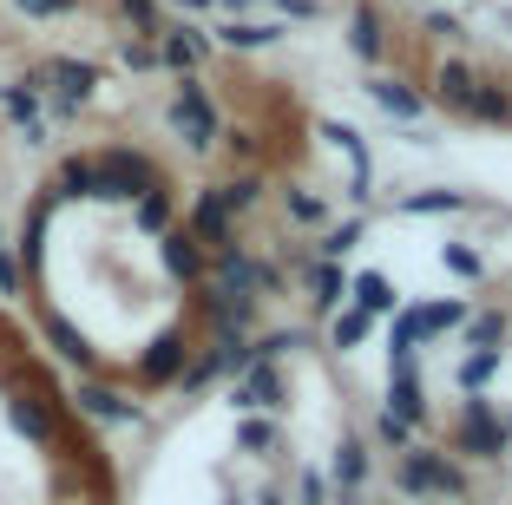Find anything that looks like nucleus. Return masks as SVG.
<instances>
[{
  "label": "nucleus",
  "instance_id": "nucleus-1",
  "mask_svg": "<svg viewBox=\"0 0 512 505\" xmlns=\"http://www.w3.org/2000/svg\"><path fill=\"white\" fill-rule=\"evenodd\" d=\"M394 492H401V499H453V505L473 499L460 460H453L447 446H427V440H414L401 460H394Z\"/></svg>",
  "mask_w": 512,
  "mask_h": 505
},
{
  "label": "nucleus",
  "instance_id": "nucleus-2",
  "mask_svg": "<svg viewBox=\"0 0 512 505\" xmlns=\"http://www.w3.org/2000/svg\"><path fill=\"white\" fill-rule=\"evenodd\" d=\"M447 453H453V460H486V466H499L512 453L506 414H499L486 394H467V401H460V414H453V427H447Z\"/></svg>",
  "mask_w": 512,
  "mask_h": 505
},
{
  "label": "nucleus",
  "instance_id": "nucleus-3",
  "mask_svg": "<svg viewBox=\"0 0 512 505\" xmlns=\"http://www.w3.org/2000/svg\"><path fill=\"white\" fill-rule=\"evenodd\" d=\"M165 125L178 132V145L191 151V158L217 151V138H224V112H217L211 86H204L197 73H184V79H178V92H171V105H165Z\"/></svg>",
  "mask_w": 512,
  "mask_h": 505
},
{
  "label": "nucleus",
  "instance_id": "nucleus-4",
  "mask_svg": "<svg viewBox=\"0 0 512 505\" xmlns=\"http://www.w3.org/2000/svg\"><path fill=\"white\" fill-rule=\"evenodd\" d=\"M158 184H165V171L132 145H106L92 158V204H138V197L158 191Z\"/></svg>",
  "mask_w": 512,
  "mask_h": 505
},
{
  "label": "nucleus",
  "instance_id": "nucleus-5",
  "mask_svg": "<svg viewBox=\"0 0 512 505\" xmlns=\"http://www.w3.org/2000/svg\"><path fill=\"white\" fill-rule=\"evenodd\" d=\"M27 86L53 105V119H79V105H92V92L106 86V73H99L92 60H66V53H53L46 66L27 73Z\"/></svg>",
  "mask_w": 512,
  "mask_h": 505
},
{
  "label": "nucleus",
  "instance_id": "nucleus-6",
  "mask_svg": "<svg viewBox=\"0 0 512 505\" xmlns=\"http://www.w3.org/2000/svg\"><path fill=\"white\" fill-rule=\"evenodd\" d=\"M7 420H14L20 440L53 446L60 440V394H46V387H7Z\"/></svg>",
  "mask_w": 512,
  "mask_h": 505
},
{
  "label": "nucleus",
  "instance_id": "nucleus-7",
  "mask_svg": "<svg viewBox=\"0 0 512 505\" xmlns=\"http://www.w3.org/2000/svg\"><path fill=\"white\" fill-rule=\"evenodd\" d=\"M289 407V387L276 361H250V368L230 381V414H283Z\"/></svg>",
  "mask_w": 512,
  "mask_h": 505
},
{
  "label": "nucleus",
  "instance_id": "nucleus-8",
  "mask_svg": "<svg viewBox=\"0 0 512 505\" xmlns=\"http://www.w3.org/2000/svg\"><path fill=\"white\" fill-rule=\"evenodd\" d=\"M368 473H375V446L362 440V433H342L335 440V460H329V499H342V505H355L362 499V486H368Z\"/></svg>",
  "mask_w": 512,
  "mask_h": 505
},
{
  "label": "nucleus",
  "instance_id": "nucleus-9",
  "mask_svg": "<svg viewBox=\"0 0 512 505\" xmlns=\"http://www.w3.org/2000/svg\"><path fill=\"white\" fill-rule=\"evenodd\" d=\"M316 132H322V138H329V145L348 158V204L368 210V197H375V158H368L362 132H355V125H342V119H322Z\"/></svg>",
  "mask_w": 512,
  "mask_h": 505
},
{
  "label": "nucleus",
  "instance_id": "nucleus-10",
  "mask_svg": "<svg viewBox=\"0 0 512 505\" xmlns=\"http://www.w3.org/2000/svg\"><path fill=\"white\" fill-rule=\"evenodd\" d=\"M158 66H165V73H197V66L211 60V33L204 27H191V20H171V27H158Z\"/></svg>",
  "mask_w": 512,
  "mask_h": 505
},
{
  "label": "nucleus",
  "instance_id": "nucleus-11",
  "mask_svg": "<svg viewBox=\"0 0 512 505\" xmlns=\"http://www.w3.org/2000/svg\"><path fill=\"white\" fill-rule=\"evenodd\" d=\"M184 230L204 243V256L237 243V217H230V204L217 197V184H204V191H197V204H191V217H184Z\"/></svg>",
  "mask_w": 512,
  "mask_h": 505
},
{
  "label": "nucleus",
  "instance_id": "nucleus-12",
  "mask_svg": "<svg viewBox=\"0 0 512 505\" xmlns=\"http://www.w3.org/2000/svg\"><path fill=\"white\" fill-rule=\"evenodd\" d=\"M184 361H191V328H165V335L138 355V381L145 387H178Z\"/></svg>",
  "mask_w": 512,
  "mask_h": 505
},
{
  "label": "nucleus",
  "instance_id": "nucleus-13",
  "mask_svg": "<svg viewBox=\"0 0 512 505\" xmlns=\"http://www.w3.org/2000/svg\"><path fill=\"white\" fill-rule=\"evenodd\" d=\"M73 407H79L86 420H99V427H138V420H145V407H138V401H125L119 387L92 381V374L73 387Z\"/></svg>",
  "mask_w": 512,
  "mask_h": 505
},
{
  "label": "nucleus",
  "instance_id": "nucleus-14",
  "mask_svg": "<svg viewBox=\"0 0 512 505\" xmlns=\"http://www.w3.org/2000/svg\"><path fill=\"white\" fill-rule=\"evenodd\" d=\"M158 263H165L171 283L197 289V283H204V263H211V256H204V243H197L191 230H184V223H171L165 237H158Z\"/></svg>",
  "mask_w": 512,
  "mask_h": 505
},
{
  "label": "nucleus",
  "instance_id": "nucleus-15",
  "mask_svg": "<svg viewBox=\"0 0 512 505\" xmlns=\"http://www.w3.org/2000/svg\"><path fill=\"white\" fill-rule=\"evenodd\" d=\"M348 53H355L362 66L388 60V20H381L375 0H355V14H348Z\"/></svg>",
  "mask_w": 512,
  "mask_h": 505
},
{
  "label": "nucleus",
  "instance_id": "nucleus-16",
  "mask_svg": "<svg viewBox=\"0 0 512 505\" xmlns=\"http://www.w3.org/2000/svg\"><path fill=\"white\" fill-rule=\"evenodd\" d=\"M368 99H375V105L388 112L394 125H421V119H427V92H414L407 79H388V73H375V79H368Z\"/></svg>",
  "mask_w": 512,
  "mask_h": 505
},
{
  "label": "nucleus",
  "instance_id": "nucleus-17",
  "mask_svg": "<svg viewBox=\"0 0 512 505\" xmlns=\"http://www.w3.org/2000/svg\"><path fill=\"white\" fill-rule=\"evenodd\" d=\"M473 86H480V73H473L467 60H440L434 66V92H427V105H440V112H467V99H473Z\"/></svg>",
  "mask_w": 512,
  "mask_h": 505
},
{
  "label": "nucleus",
  "instance_id": "nucleus-18",
  "mask_svg": "<svg viewBox=\"0 0 512 505\" xmlns=\"http://www.w3.org/2000/svg\"><path fill=\"white\" fill-rule=\"evenodd\" d=\"M302 289H309V309L316 315L348 309V269L342 263H302Z\"/></svg>",
  "mask_w": 512,
  "mask_h": 505
},
{
  "label": "nucleus",
  "instance_id": "nucleus-19",
  "mask_svg": "<svg viewBox=\"0 0 512 505\" xmlns=\"http://www.w3.org/2000/svg\"><path fill=\"white\" fill-rule=\"evenodd\" d=\"M40 328H46V342H53V355H60V361H73L79 374H99V348H92L86 335H79V328L66 322V315L46 309V315H40Z\"/></svg>",
  "mask_w": 512,
  "mask_h": 505
},
{
  "label": "nucleus",
  "instance_id": "nucleus-20",
  "mask_svg": "<svg viewBox=\"0 0 512 505\" xmlns=\"http://www.w3.org/2000/svg\"><path fill=\"white\" fill-rule=\"evenodd\" d=\"M388 407L394 420H407V427L421 433L427 427V387H421V368H407V374H388Z\"/></svg>",
  "mask_w": 512,
  "mask_h": 505
},
{
  "label": "nucleus",
  "instance_id": "nucleus-21",
  "mask_svg": "<svg viewBox=\"0 0 512 505\" xmlns=\"http://www.w3.org/2000/svg\"><path fill=\"white\" fill-rule=\"evenodd\" d=\"M0 112L20 125V138L27 145H46V119H40V92L27 86V79H14V86H0Z\"/></svg>",
  "mask_w": 512,
  "mask_h": 505
},
{
  "label": "nucleus",
  "instance_id": "nucleus-22",
  "mask_svg": "<svg viewBox=\"0 0 512 505\" xmlns=\"http://www.w3.org/2000/svg\"><path fill=\"white\" fill-rule=\"evenodd\" d=\"M283 20H224V27L211 33V46H230V53H263V46L283 40Z\"/></svg>",
  "mask_w": 512,
  "mask_h": 505
},
{
  "label": "nucleus",
  "instance_id": "nucleus-23",
  "mask_svg": "<svg viewBox=\"0 0 512 505\" xmlns=\"http://www.w3.org/2000/svg\"><path fill=\"white\" fill-rule=\"evenodd\" d=\"M348 309H362V315H394V309H401V296H394V283L381 276V269H362V276H348Z\"/></svg>",
  "mask_w": 512,
  "mask_h": 505
},
{
  "label": "nucleus",
  "instance_id": "nucleus-24",
  "mask_svg": "<svg viewBox=\"0 0 512 505\" xmlns=\"http://www.w3.org/2000/svg\"><path fill=\"white\" fill-rule=\"evenodd\" d=\"M46 217H53V197H40V204L27 210V230H20V276H40L46 269Z\"/></svg>",
  "mask_w": 512,
  "mask_h": 505
},
{
  "label": "nucleus",
  "instance_id": "nucleus-25",
  "mask_svg": "<svg viewBox=\"0 0 512 505\" xmlns=\"http://www.w3.org/2000/svg\"><path fill=\"white\" fill-rule=\"evenodd\" d=\"M460 119H473V125H512V92L499 86V79L480 73V86H473V99H467Z\"/></svg>",
  "mask_w": 512,
  "mask_h": 505
},
{
  "label": "nucleus",
  "instance_id": "nucleus-26",
  "mask_svg": "<svg viewBox=\"0 0 512 505\" xmlns=\"http://www.w3.org/2000/svg\"><path fill=\"white\" fill-rule=\"evenodd\" d=\"M368 237V210H355V217H342V223H322V237H316V263H342L355 243Z\"/></svg>",
  "mask_w": 512,
  "mask_h": 505
},
{
  "label": "nucleus",
  "instance_id": "nucleus-27",
  "mask_svg": "<svg viewBox=\"0 0 512 505\" xmlns=\"http://www.w3.org/2000/svg\"><path fill=\"white\" fill-rule=\"evenodd\" d=\"M499 368H506V348H473V355L453 368V387H460V394H486V387L499 381Z\"/></svg>",
  "mask_w": 512,
  "mask_h": 505
},
{
  "label": "nucleus",
  "instance_id": "nucleus-28",
  "mask_svg": "<svg viewBox=\"0 0 512 505\" xmlns=\"http://www.w3.org/2000/svg\"><path fill=\"white\" fill-rule=\"evenodd\" d=\"M276 440H283L276 414H237V453H250V460H270Z\"/></svg>",
  "mask_w": 512,
  "mask_h": 505
},
{
  "label": "nucleus",
  "instance_id": "nucleus-29",
  "mask_svg": "<svg viewBox=\"0 0 512 505\" xmlns=\"http://www.w3.org/2000/svg\"><path fill=\"white\" fill-rule=\"evenodd\" d=\"M283 217L302 223V230H322V223H329V197L309 191V184H289L283 191Z\"/></svg>",
  "mask_w": 512,
  "mask_h": 505
},
{
  "label": "nucleus",
  "instance_id": "nucleus-30",
  "mask_svg": "<svg viewBox=\"0 0 512 505\" xmlns=\"http://www.w3.org/2000/svg\"><path fill=\"white\" fill-rule=\"evenodd\" d=\"M53 204H73V197H92V158H60L53 184H46Z\"/></svg>",
  "mask_w": 512,
  "mask_h": 505
},
{
  "label": "nucleus",
  "instance_id": "nucleus-31",
  "mask_svg": "<svg viewBox=\"0 0 512 505\" xmlns=\"http://www.w3.org/2000/svg\"><path fill=\"white\" fill-rule=\"evenodd\" d=\"M171 217H178V204H171V191H165V184H158V191H145V197L132 204V223L145 230V237H165V230H171Z\"/></svg>",
  "mask_w": 512,
  "mask_h": 505
},
{
  "label": "nucleus",
  "instance_id": "nucleus-32",
  "mask_svg": "<svg viewBox=\"0 0 512 505\" xmlns=\"http://www.w3.org/2000/svg\"><path fill=\"white\" fill-rule=\"evenodd\" d=\"M263 191H270V184H263V171H237V178L217 184V197L230 204V217H250V210L263 204Z\"/></svg>",
  "mask_w": 512,
  "mask_h": 505
},
{
  "label": "nucleus",
  "instance_id": "nucleus-33",
  "mask_svg": "<svg viewBox=\"0 0 512 505\" xmlns=\"http://www.w3.org/2000/svg\"><path fill=\"white\" fill-rule=\"evenodd\" d=\"M473 197L467 191H414V197H401V217H453V210H467Z\"/></svg>",
  "mask_w": 512,
  "mask_h": 505
},
{
  "label": "nucleus",
  "instance_id": "nucleus-34",
  "mask_svg": "<svg viewBox=\"0 0 512 505\" xmlns=\"http://www.w3.org/2000/svg\"><path fill=\"white\" fill-rule=\"evenodd\" d=\"M368 335H375V315H362V309H335L329 315V348H342V355H348V348H362Z\"/></svg>",
  "mask_w": 512,
  "mask_h": 505
},
{
  "label": "nucleus",
  "instance_id": "nucleus-35",
  "mask_svg": "<svg viewBox=\"0 0 512 505\" xmlns=\"http://www.w3.org/2000/svg\"><path fill=\"white\" fill-rule=\"evenodd\" d=\"M414 315H421V348L434 342V335H447V328H460L467 322V302H414Z\"/></svg>",
  "mask_w": 512,
  "mask_h": 505
},
{
  "label": "nucleus",
  "instance_id": "nucleus-36",
  "mask_svg": "<svg viewBox=\"0 0 512 505\" xmlns=\"http://www.w3.org/2000/svg\"><path fill=\"white\" fill-rule=\"evenodd\" d=\"M467 348H499L506 342V309H480V315H467Z\"/></svg>",
  "mask_w": 512,
  "mask_h": 505
},
{
  "label": "nucleus",
  "instance_id": "nucleus-37",
  "mask_svg": "<svg viewBox=\"0 0 512 505\" xmlns=\"http://www.w3.org/2000/svg\"><path fill=\"white\" fill-rule=\"evenodd\" d=\"M368 446H381V453H407V446H414V427H407V420H394L388 407H381L375 427H368Z\"/></svg>",
  "mask_w": 512,
  "mask_h": 505
},
{
  "label": "nucleus",
  "instance_id": "nucleus-38",
  "mask_svg": "<svg viewBox=\"0 0 512 505\" xmlns=\"http://www.w3.org/2000/svg\"><path fill=\"white\" fill-rule=\"evenodd\" d=\"M119 14L138 40H158V27H165V7H158V0H119Z\"/></svg>",
  "mask_w": 512,
  "mask_h": 505
},
{
  "label": "nucleus",
  "instance_id": "nucleus-39",
  "mask_svg": "<svg viewBox=\"0 0 512 505\" xmlns=\"http://www.w3.org/2000/svg\"><path fill=\"white\" fill-rule=\"evenodd\" d=\"M440 263H447L460 283H480V276H486V256L467 250V243H440Z\"/></svg>",
  "mask_w": 512,
  "mask_h": 505
},
{
  "label": "nucleus",
  "instance_id": "nucleus-40",
  "mask_svg": "<svg viewBox=\"0 0 512 505\" xmlns=\"http://www.w3.org/2000/svg\"><path fill=\"white\" fill-rule=\"evenodd\" d=\"M256 348V361H283V355H296V348H309V335L302 328H276V335H263V342H250Z\"/></svg>",
  "mask_w": 512,
  "mask_h": 505
},
{
  "label": "nucleus",
  "instance_id": "nucleus-41",
  "mask_svg": "<svg viewBox=\"0 0 512 505\" xmlns=\"http://www.w3.org/2000/svg\"><path fill=\"white\" fill-rule=\"evenodd\" d=\"M0 296H27V276H20V256L7 237H0Z\"/></svg>",
  "mask_w": 512,
  "mask_h": 505
},
{
  "label": "nucleus",
  "instance_id": "nucleus-42",
  "mask_svg": "<svg viewBox=\"0 0 512 505\" xmlns=\"http://www.w3.org/2000/svg\"><path fill=\"white\" fill-rule=\"evenodd\" d=\"M217 145H224V151H230V158H243V164H250V158H256V151H263V138H256V132H250V125H224V138H217Z\"/></svg>",
  "mask_w": 512,
  "mask_h": 505
},
{
  "label": "nucleus",
  "instance_id": "nucleus-43",
  "mask_svg": "<svg viewBox=\"0 0 512 505\" xmlns=\"http://www.w3.org/2000/svg\"><path fill=\"white\" fill-rule=\"evenodd\" d=\"M296 505H335L329 499V479H322L316 466H309V473H296Z\"/></svg>",
  "mask_w": 512,
  "mask_h": 505
},
{
  "label": "nucleus",
  "instance_id": "nucleus-44",
  "mask_svg": "<svg viewBox=\"0 0 512 505\" xmlns=\"http://www.w3.org/2000/svg\"><path fill=\"white\" fill-rule=\"evenodd\" d=\"M119 60L132 66V73H158V46H151V40H125V46H119Z\"/></svg>",
  "mask_w": 512,
  "mask_h": 505
},
{
  "label": "nucleus",
  "instance_id": "nucleus-45",
  "mask_svg": "<svg viewBox=\"0 0 512 505\" xmlns=\"http://www.w3.org/2000/svg\"><path fill=\"white\" fill-rule=\"evenodd\" d=\"M14 7H20L27 20H60V14H73L66 0H14Z\"/></svg>",
  "mask_w": 512,
  "mask_h": 505
},
{
  "label": "nucleus",
  "instance_id": "nucleus-46",
  "mask_svg": "<svg viewBox=\"0 0 512 505\" xmlns=\"http://www.w3.org/2000/svg\"><path fill=\"white\" fill-rule=\"evenodd\" d=\"M427 33H434V40H467V27L453 14H427Z\"/></svg>",
  "mask_w": 512,
  "mask_h": 505
},
{
  "label": "nucleus",
  "instance_id": "nucleus-47",
  "mask_svg": "<svg viewBox=\"0 0 512 505\" xmlns=\"http://www.w3.org/2000/svg\"><path fill=\"white\" fill-rule=\"evenodd\" d=\"M165 7H178V14H211L217 0H165Z\"/></svg>",
  "mask_w": 512,
  "mask_h": 505
},
{
  "label": "nucleus",
  "instance_id": "nucleus-48",
  "mask_svg": "<svg viewBox=\"0 0 512 505\" xmlns=\"http://www.w3.org/2000/svg\"><path fill=\"white\" fill-rule=\"evenodd\" d=\"M217 7H224V14H230V20H237V14H250L256 0H217Z\"/></svg>",
  "mask_w": 512,
  "mask_h": 505
},
{
  "label": "nucleus",
  "instance_id": "nucleus-49",
  "mask_svg": "<svg viewBox=\"0 0 512 505\" xmlns=\"http://www.w3.org/2000/svg\"><path fill=\"white\" fill-rule=\"evenodd\" d=\"M256 505H283V492H276V486H263V492H256Z\"/></svg>",
  "mask_w": 512,
  "mask_h": 505
},
{
  "label": "nucleus",
  "instance_id": "nucleus-50",
  "mask_svg": "<svg viewBox=\"0 0 512 505\" xmlns=\"http://www.w3.org/2000/svg\"><path fill=\"white\" fill-rule=\"evenodd\" d=\"M506 433H512V414H506Z\"/></svg>",
  "mask_w": 512,
  "mask_h": 505
},
{
  "label": "nucleus",
  "instance_id": "nucleus-51",
  "mask_svg": "<svg viewBox=\"0 0 512 505\" xmlns=\"http://www.w3.org/2000/svg\"><path fill=\"white\" fill-rule=\"evenodd\" d=\"M66 7H79V0H66Z\"/></svg>",
  "mask_w": 512,
  "mask_h": 505
}]
</instances>
